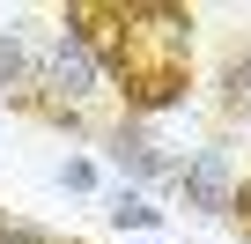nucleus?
Wrapping results in <instances>:
<instances>
[{"label": "nucleus", "instance_id": "nucleus-1", "mask_svg": "<svg viewBox=\"0 0 251 244\" xmlns=\"http://www.w3.org/2000/svg\"><path fill=\"white\" fill-rule=\"evenodd\" d=\"M103 59L126 118H163L192 96V8L177 0H74L59 8Z\"/></svg>", "mask_w": 251, "mask_h": 244}, {"label": "nucleus", "instance_id": "nucleus-2", "mask_svg": "<svg viewBox=\"0 0 251 244\" xmlns=\"http://www.w3.org/2000/svg\"><path fill=\"white\" fill-rule=\"evenodd\" d=\"M236 163H229V148L222 141H207V148H192V156H177L170 163V192L192 207V215H229L236 207Z\"/></svg>", "mask_w": 251, "mask_h": 244}, {"label": "nucleus", "instance_id": "nucleus-3", "mask_svg": "<svg viewBox=\"0 0 251 244\" xmlns=\"http://www.w3.org/2000/svg\"><path fill=\"white\" fill-rule=\"evenodd\" d=\"M103 156H111V170L133 185V192H148V185H170V148L155 141V126L148 118H111L103 126Z\"/></svg>", "mask_w": 251, "mask_h": 244}, {"label": "nucleus", "instance_id": "nucleus-4", "mask_svg": "<svg viewBox=\"0 0 251 244\" xmlns=\"http://www.w3.org/2000/svg\"><path fill=\"white\" fill-rule=\"evenodd\" d=\"M30 96H37V45H23L15 30H0V104L30 111Z\"/></svg>", "mask_w": 251, "mask_h": 244}, {"label": "nucleus", "instance_id": "nucleus-5", "mask_svg": "<svg viewBox=\"0 0 251 244\" xmlns=\"http://www.w3.org/2000/svg\"><path fill=\"white\" fill-rule=\"evenodd\" d=\"M214 118L222 126H236V118H251V45H236L214 74Z\"/></svg>", "mask_w": 251, "mask_h": 244}, {"label": "nucleus", "instance_id": "nucleus-6", "mask_svg": "<svg viewBox=\"0 0 251 244\" xmlns=\"http://www.w3.org/2000/svg\"><path fill=\"white\" fill-rule=\"evenodd\" d=\"M103 215H111V229H126V237H155V229H163V207H155L148 192H133V185H111V192H103Z\"/></svg>", "mask_w": 251, "mask_h": 244}, {"label": "nucleus", "instance_id": "nucleus-7", "mask_svg": "<svg viewBox=\"0 0 251 244\" xmlns=\"http://www.w3.org/2000/svg\"><path fill=\"white\" fill-rule=\"evenodd\" d=\"M59 185H67V192H96V163H89V156H67V163H59Z\"/></svg>", "mask_w": 251, "mask_h": 244}, {"label": "nucleus", "instance_id": "nucleus-8", "mask_svg": "<svg viewBox=\"0 0 251 244\" xmlns=\"http://www.w3.org/2000/svg\"><path fill=\"white\" fill-rule=\"evenodd\" d=\"M236 222H244V237H251V170H244V185H236V207H229Z\"/></svg>", "mask_w": 251, "mask_h": 244}, {"label": "nucleus", "instance_id": "nucleus-9", "mask_svg": "<svg viewBox=\"0 0 251 244\" xmlns=\"http://www.w3.org/2000/svg\"><path fill=\"white\" fill-rule=\"evenodd\" d=\"M133 244H155V237H133Z\"/></svg>", "mask_w": 251, "mask_h": 244}]
</instances>
